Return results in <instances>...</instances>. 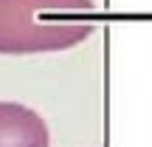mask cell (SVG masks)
I'll return each instance as SVG.
<instances>
[{
  "label": "cell",
  "mask_w": 152,
  "mask_h": 147,
  "mask_svg": "<svg viewBox=\"0 0 152 147\" xmlns=\"http://www.w3.org/2000/svg\"><path fill=\"white\" fill-rule=\"evenodd\" d=\"M93 0H0V54H48L96 31Z\"/></svg>",
  "instance_id": "1"
},
{
  "label": "cell",
  "mask_w": 152,
  "mask_h": 147,
  "mask_svg": "<svg viewBox=\"0 0 152 147\" xmlns=\"http://www.w3.org/2000/svg\"><path fill=\"white\" fill-rule=\"evenodd\" d=\"M0 147H51L45 119L20 102H0Z\"/></svg>",
  "instance_id": "2"
}]
</instances>
